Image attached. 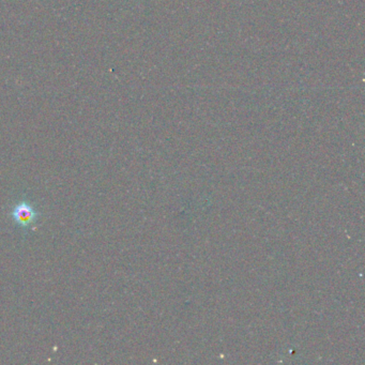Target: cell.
Instances as JSON below:
<instances>
[{"label": "cell", "instance_id": "obj_1", "mask_svg": "<svg viewBox=\"0 0 365 365\" xmlns=\"http://www.w3.org/2000/svg\"><path fill=\"white\" fill-rule=\"evenodd\" d=\"M11 216L17 225L27 230L36 223L39 218V213L32 204L24 200L15 204L12 212H11Z\"/></svg>", "mask_w": 365, "mask_h": 365}]
</instances>
